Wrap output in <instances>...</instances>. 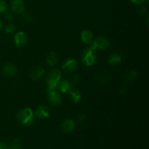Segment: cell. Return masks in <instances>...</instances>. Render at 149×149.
<instances>
[{
  "mask_svg": "<svg viewBox=\"0 0 149 149\" xmlns=\"http://www.w3.org/2000/svg\"><path fill=\"white\" fill-rule=\"evenodd\" d=\"M17 119L21 125H31L34 119V113L30 108H24L19 111L17 114Z\"/></svg>",
  "mask_w": 149,
  "mask_h": 149,
  "instance_id": "cell-1",
  "label": "cell"
},
{
  "mask_svg": "<svg viewBox=\"0 0 149 149\" xmlns=\"http://www.w3.org/2000/svg\"><path fill=\"white\" fill-rule=\"evenodd\" d=\"M97 60V55L93 49L89 47L85 48L81 53V61L87 66L94 65Z\"/></svg>",
  "mask_w": 149,
  "mask_h": 149,
  "instance_id": "cell-2",
  "label": "cell"
},
{
  "mask_svg": "<svg viewBox=\"0 0 149 149\" xmlns=\"http://www.w3.org/2000/svg\"><path fill=\"white\" fill-rule=\"evenodd\" d=\"M61 74L58 69H53L49 71L46 78L47 84L49 89H56L58 81L61 80Z\"/></svg>",
  "mask_w": 149,
  "mask_h": 149,
  "instance_id": "cell-3",
  "label": "cell"
},
{
  "mask_svg": "<svg viewBox=\"0 0 149 149\" xmlns=\"http://www.w3.org/2000/svg\"><path fill=\"white\" fill-rule=\"evenodd\" d=\"M109 45H110V42H109V39L106 36H100L93 39V41L90 44V47L93 50L95 49L104 50L109 47Z\"/></svg>",
  "mask_w": 149,
  "mask_h": 149,
  "instance_id": "cell-4",
  "label": "cell"
},
{
  "mask_svg": "<svg viewBox=\"0 0 149 149\" xmlns=\"http://www.w3.org/2000/svg\"><path fill=\"white\" fill-rule=\"evenodd\" d=\"M47 97L49 103L53 106H60L62 103V96L56 89H47Z\"/></svg>",
  "mask_w": 149,
  "mask_h": 149,
  "instance_id": "cell-5",
  "label": "cell"
},
{
  "mask_svg": "<svg viewBox=\"0 0 149 149\" xmlns=\"http://www.w3.org/2000/svg\"><path fill=\"white\" fill-rule=\"evenodd\" d=\"M61 127L63 132H64L65 133H71L75 130L76 123L73 119H65L61 123Z\"/></svg>",
  "mask_w": 149,
  "mask_h": 149,
  "instance_id": "cell-6",
  "label": "cell"
},
{
  "mask_svg": "<svg viewBox=\"0 0 149 149\" xmlns=\"http://www.w3.org/2000/svg\"><path fill=\"white\" fill-rule=\"evenodd\" d=\"M78 68V62L75 59H68L62 65V69L65 72H73Z\"/></svg>",
  "mask_w": 149,
  "mask_h": 149,
  "instance_id": "cell-7",
  "label": "cell"
},
{
  "mask_svg": "<svg viewBox=\"0 0 149 149\" xmlns=\"http://www.w3.org/2000/svg\"><path fill=\"white\" fill-rule=\"evenodd\" d=\"M15 43V45L18 47H24L28 42V37L26 33L23 31L17 32L15 33L14 36Z\"/></svg>",
  "mask_w": 149,
  "mask_h": 149,
  "instance_id": "cell-8",
  "label": "cell"
},
{
  "mask_svg": "<svg viewBox=\"0 0 149 149\" xmlns=\"http://www.w3.org/2000/svg\"><path fill=\"white\" fill-rule=\"evenodd\" d=\"M36 116L38 118L42 119H47V118L49 117L50 116V109L48 106H39L36 110Z\"/></svg>",
  "mask_w": 149,
  "mask_h": 149,
  "instance_id": "cell-9",
  "label": "cell"
},
{
  "mask_svg": "<svg viewBox=\"0 0 149 149\" xmlns=\"http://www.w3.org/2000/svg\"><path fill=\"white\" fill-rule=\"evenodd\" d=\"M11 8L14 13L22 14L25 10L24 2L23 0H13L11 1Z\"/></svg>",
  "mask_w": 149,
  "mask_h": 149,
  "instance_id": "cell-10",
  "label": "cell"
},
{
  "mask_svg": "<svg viewBox=\"0 0 149 149\" xmlns=\"http://www.w3.org/2000/svg\"><path fill=\"white\" fill-rule=\"evenodd\" d=\"M45 74V70L43 67L36 66L31 70L30 73V78L33 81H37L42 78Z\"/></svg>",
  "mask_w": 149,
  "mask_h": 149,
  "instance_id": "cell-11",
  "label": "cell"
},
{
  "mask_svg": "<svg viewBox=\"0 0 149 149\" xmlns=\"http://www.w3.org/2000/svg\"><path fill=\"white\" fill-rule=\"evenodd\" d=\"M2 71L4 76L11 77L15 75L16 73H17V68L12 63H7L4 64V66H3Z\"/></svg>",
  "mask_w": 149,
  "mask_h": 149,
  "instance_id": "cell-12",
  "label": "cell"
},
{
  "mask_svg": "<svg viewBox=\"0 0 149 149\" xmlns=\"http://www.w3.org/2000/svg\"><path fill=\"white\" fill-rule=\"evenodd\" d=\"M71 81H68V80L67 79H63V80H60V81H58V84H57L56 90L58 89L60 92L65 93L68 91V90L71 88Z\"/></svg>",
  "mask_w": 149,
  "mask_h": 149,
  "instance_id": "cell-13",
  "label": "cell"
},
{
  "mask_svg": "<svg viewBox=\"0 0 149 149\" xmlns=\"http://www.w3.org/2000/svg\"><path fill=\"white\" fill-rule=\"evenodd\" d=\"M68 93L71 99L74 103H77L79 101L81 98V93L79 89L76 87H71L68 90Z\"/></svg>",
  "mask_w": 149,
  "mask_h": 149,
  "instance_id": "cell-14",
  "label": "cell"
},
{
  "mask_svg": "<svg viewBox=\"0 0 149 149\" xmlns=\"http://www.w3.org/2000/svg\"><path fill=\"white\" fill-rule=\"evenodd\" d=\"M81 38L82 42L86 45H90L94 39L93 32L90 30L83 31L81 33Z\"/></svg>",
  "mask_w": 149,
  "mask_h": 149,
  "instance_id": "cell-15",
  "label": "cell"
},
{
  "mask_svg": "<svg viewBox=\"0 0 149 149\" xmlns=\"http://www.w3.org/2000/svg\"><path fill=\"white\" fill-rule=\"evenodd\" d=\"M58 55L55 52H50L46 57V62L49 66H53L58 63Z\"/></svg>",
  "mask_w": 149,
  "mask_h": 149,
  "instance_id": "cell-16",
  "label": "cell"
},
{
  "mask_svg": "<svg viewBox=\"0 0 149 149\" xmlns=\"http://www.w3.org/2000/svg\"><path fill=\"white\" fill-rule=\"evenodd\" d=\"M122 62V56L118 53H113L109 58V63L113 66L119 65Z\"/></svg>",
  "mask_w": 149,
  "mask_h": 149,
  "instance_id": "cell-17",
  "label": "cell"
},
{
  "mask_svg": "<svg viewBox=\"0 0 149 149\" xmlns=\"http://www.w3.org/2000/svg\"><path fill=\"white\" fill-rule=\"evenodd\" d=\"M138 77V73L135 70H129L125 74V79L128 81H132Z\"/></svg>",
  "mask_w": 149,
  "mask_h": 149,
  "instance_id": "cell-18",
  "label": "cell"
},
{
  "mask_svg": "<svg viewBox=\"0 0 149 149\" xmlns=\"http://www.w3.org/2000/svg\"><path fill=\"white\" fill-rule=\"evenodd\" d=\"M7 149H23L21 146H20V141L18 139L13 140V142L11 143L10 146H8Z\"/></svg>",
  "mask_w": 149,
  "mask_h": 149,
  "instance_id": "cell-19",
  "label": "cell"
},
{
  "mask_svg": "<svg viewBox=\"0 0 149 149\" xmlns=\"http://www.w3.org/2000/svg\"><path fill=\"white\" fill-rule=\"evenodd\" d=\"M15 29L16 27L14 24H13V23H9V24H7L4 27V31L7 33H12L13 32H15Z\"/></svg>",
  "mask_w": 149,
  "mask_h": 149,
  "instance_id": "cell-20",
  "label": "cell"
},
{
  "mask_svg": "<svg viewBox=\"0 0 149 149\" xmlns=\"http://www.w3.org/2000/svg\"><path fill=\"white\" fill-rule=\"evenodd\" d=\"M7 4L4 0H0V14L4 13L7 10Z\"/></svg>",
  "mask_w": 149,
  "mask_h": 149,
  "instance_id": "cell-21",
  "label": "cell"
},
{
  "mask_svg": "<svg viewBox=\"0 0 149 149\" xmlns=\"http://www.w3.org/2000/svg\"><path fill=\"white\" fill-rule=\"evenodd\" d=\"M5 18H6V20H7V21L11 22V21H13V19H14V16H13V15L12 14V13H7V14H6Z\"/></svg>",
  "mask_w": 149,
  "mask_h": 149,
  "instance_id": "cell-22",
  "label": "cell"
},
{
  "mask_svg": "<svg viewBox=\"0 0 149 149\" xmlns=\"http://www.w3.org/2000/svg\"><path fill=\"white\" fill-rule=\"evenodd\" d=\"M146 11H147L146 7H144V6H142V7H140V9L138 10V13H139V15H143L146 14Z\"/></svg>",
  "mask_w": 149,
  "mask_h": 149,
  "instance_id": "cell-23",
  "label": "cell"
},
{
  "mask_svg": "<svg viewBox=\"0 0 149 149\" xmlns=\"http://www.w3.org/2000/svg\"><path fill=\"white\" fill-rule=\"evenodd\" d=\"M130 1L135 4H143L146 1H148V0H130Z\"/></svg>",
  "mask_w": 149,
  "mask_h": 149,
  "instance_id": "cell-24",
  "label": "cell"
},
{
  "mask_svg": "<svg viewBox=\"0 0 149 149\" xmlns=\"http://www.w3.org/2000/svg\"><path fill=\"white\" fill-rule=\"evenodd\" d=\"M119 91H120L121 93H127V88L126 87H125V86H123V87H121Z\"/></svg>",
  "mask_w": 149,
  "mask_h": 149,
  "instance_id": "cell-25",
  "label": "cell"
},
{
  "mask_svg": "<svg viewBox=\"0 0 149 149\" xmlns=\"http://www.w3.org/2000/svg\"><path fill=\"white\" fill-rule=\"evenodd\" d=\"M84 115H79V118H78V120L79 121L80 120V122H82L83 120H84Z\"/></svg>",
  "mask_w": 149,
  "mask_h": 149,
  "instance_id": "cell-26",
  "label": "cell"
},
{
  "mask_svg": "<svg viewBox=\"0 0 149 149\" xmlns=\"http://www.w3.org/2000/svg\"><path fill=\"white\" fill-rule=\"evenodd\" d=\"M1 27H2V24H1V21H0V31H1Z\"/></svg>",
  "mask_w": 149,
  "mask_h": 149,
  "instance_id": "cell-27",
  "label": "cell"
}]
</instances>
